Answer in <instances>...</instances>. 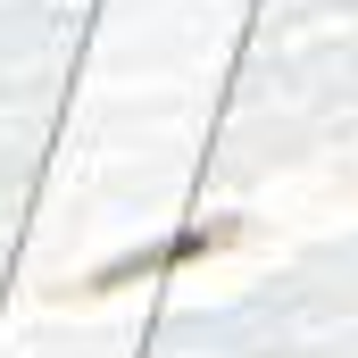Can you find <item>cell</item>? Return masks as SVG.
Listing matches in <instances>:
<instances>
[{"label":"cell","instance_id":"6da1fadb","mask_svg":"<svg viewBox=\"0 0 358 358\" xmlns=\"http://www.w3.org/2000/svg\"><path fill=\"white\" fill-rule=\"evenodd\" d=\"M242 225L225 217V225H192V234H176V242H159V250H142V259H117V267L92 275V292H117V283H134V275H159V267H183V259H208V250H225Z\"/></svg>","mask_w":358,"mask_h":358}]
</instances>
